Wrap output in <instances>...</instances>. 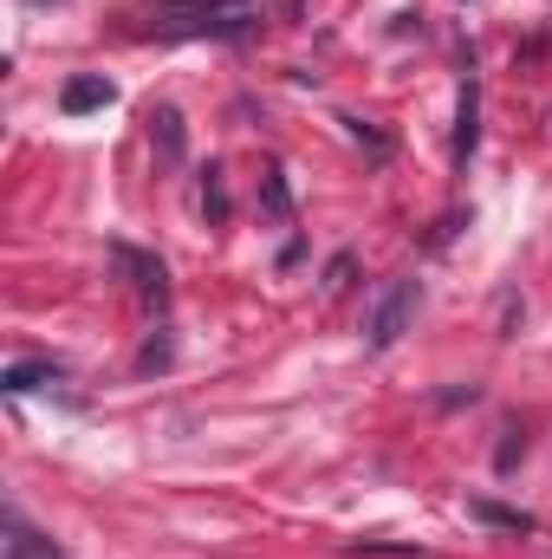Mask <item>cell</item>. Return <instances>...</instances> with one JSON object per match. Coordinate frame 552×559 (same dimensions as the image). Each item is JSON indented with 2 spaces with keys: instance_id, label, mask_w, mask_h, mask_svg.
I'll list each match as a JSON object with an SVG mask.
<instances>
[{
  "instance_id": "1",
  "label": "cell",
  "mask_w": 552,
  "mask_h": 559,
  "mask_svg": "<svg viewBox=\"0 0 552 559\" xmlns=\"http://www.w3.org/2000/svg\"><path fill=\"white\" fill-rule=\"evenodd\" d=\"M254 26H261L254 0H189L182 13L163 20L169 39H248Z\"/></svg>"
},
{
  "instance_id": "2",
  "label": "cell",
  "mask_w": 552,
  "mask_h": 559,
  "mask_svg": "<svg viewBox=\"0 0 552 559\" xmlns=\"http://www.w3.org/2000/svg\"><path fill=\"white\" fill-rule=\"evenodd\" d=\"M416 299H422V293H416V280H397V286L377 299V312H371V325H364V345H371V352H391V345L410 332Z\"/></svg>"
},
{
  "instance_id": "3",
  "label": "cell",
  "mask_w": 552,
  "mask_h": 559,
  "mask_svg": "<svg viewBox=\"0 0 552 559\" xmlns=\"http://www.w3.org/2000/svg\"><path fill=\"white\" fill-rule=\"evenodd\" d=\"M111 98H118V85H111L105 72H79V79H65L59 111H65V118H85V111H105Z\"/></svg>"
},
{
  "instance_id": "4",
  "label": "cell",
  "mask_w": 552,
  "mask_h": 559,
  "mask_svg": "<svg viewBox=\"0 0 552 559\" xmlns=\"http://www.w3.org/2000/svg\"><path fill=\"white\" fill-rule=\"evenodd\" d=\"M111 261L137 280V293L149 299V306H169V274H163V261H149V254H137V248H111Z\"/></svg>"
},
{
  "instance_id": "5",
  "label": "cell",
  "mask_w": 552,
  "mask_h": 559,
  "mask_svg": "<svg viewBox=\"0 0 552 559\" xmlns=\"http://www.w3.org/2000/svg\"><path fill=\"white\" fill-rule=\"evenodd\" d=\"M0 559H65V554H59V540H52V534H39V527H26L20 514H7V540H0Z\"/></svg>"
},
{
  "instance_id": "6",
  "label": "cell",
  "mask_w": 552,
  "mask_h": 559,
  "mask_svg": "<svg viewBox=\"0 0 552 559\" xmlns=\"http://www.w3.org/2000/svg\"><path fill=\"white\" fill-rule=\"evenodd\" d=\"M149 138H156V150H163V163H182V156H189L182 111H176V105H156V111H149Z\"/></svg>"
},
{
  "instance_id": "7",
  "label": "cell",
  "mask_w": 552,
  "mask_h": 559,
  "mask_svg": "<svg viewBox=\"0 0 552 559\" xmlns=\"http://www.w3.org/2000/svg\"><path fill=\"white\" fill-rule=\"evenodd\" d=\"M475 138H481V85L468 79L461 85V131H455V163L468 169V156H475Z\"/></svg>"
},
{
  "instance_id": "8",
  "label": "cell",
  "mask_w": 552,
  "mask_h": 559,
  "mask_svg": "<svg viewBox=\"0 0 552 559\" xmlns=\"http://www.w3.org/2000/svg\"><path fill=\"white\" fill-rule=\"evenodd\" d=\"M39 384H59V365L26 358V365H7V378H0V391H13V397H26V391H39Z\"/></svg>"
},
{
  "instance_id": "9",
  "label": "cell",
  "mask_w": 552,
  "mask_h": 559,
  "mask_svg": "<svg viewBox=\"0 0 552 559\" xmlns=\"http://www.w3.org/2000/svg\"><path fill=\"white\" fill-rule=\"evenodd\" d=\"M468 514H475V521H488V527H514V534H533V514H514V508H488V501H468Z\"/></svg>"
},
{
  "instance_id": "10",
  "label": "cell",
  "mask_w": 552,
  "mask_h": 559,
  "mask_svg": "<svg viewBox=\"0 0 552 559\" xmlns=\"http://www.w3.org/2000/svg\"><path fill=\"white\" fill-rule=\"evenodd\" d=\"M202 202H208V222H228V189H221V169H208V189H202Z\"/></svg>"
},
{
  "instance_id": "11",
  "label": "cell",
  "mask_w": 552,
  "mask_h": 559,
  "mask_svg": "<svg viewBox=\"0 0 552 559\" xmlns=\"http://www.w3.org/2000/svg\"><path fill=\"white\" fill-rule=\"evenodd\" d=\"M267 215H279V222L292 215V195H286V176L279 169H267Z\"/></svg>"
},
{
  "instance_id": "12",
  "label": "cell",
  "mask_w": 552,
  "mask_h": 559,
  "mask_svg": "<svg viewBox=\"0 0 552 559\" xmlns=\"http://www.w3.org/2000/svg\"><path fill=\"white\" fill-rule=\"evenodd\" d=\"M143 371H163V365H169V338H149V345H143V358H137Z\"/></svg>"
},
{
  "instance_id": "13",
  "label": "cell",
  "mask_w": 552,
  "mask_h": 559,
  "mask_svg": "<svg viewBox=\"0 0 552 559\" xmlns=\"http://www.w3.org/2000/svg\"><path fill=\"white\" fill-rule=\"evenodd\" d=\"M345 280H351V254H338V261H332V274H325V293H345Z\"/></svg>"
},
{
  "instance_id": "14",
  "label": "cell",
  "mask_w": 552,
  "mask_h": 559,
  "mask_svg": "<svg viewBox=\"0 0 552 559\" xmlns=\"http://www.w3.org/2000/svg\"><path fill=\"white\" fill-rule=\"evenodd\" d=\"M169 7H189V0H169Z\"/></svg>"
}]
</instances>
